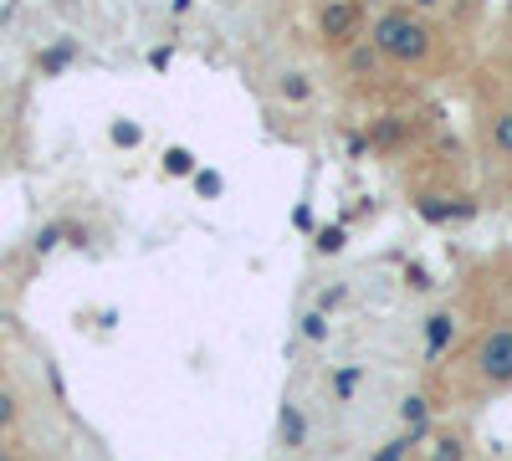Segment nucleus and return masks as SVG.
I'll use <instances>...</instances> for the list:
<instances>
[{"mask_svg":"<svg viewBox=\"0 0 512 461\" xmlns=\"http://www.w3.org/2000/svg\"><path fill=\"white\" fill-rule=\"evenodd\" d=\"M472 461H487V456H472Z\"/></svg>","mask_w":512,"mask_h":461,"instance_id":"nucleus-24","label":"nucleus"},{"mask_svg":"<svg viewBox=\"0 0 512 461\" xmlns=\"http://www.w3.org/2000/svg\"><path fill=\"white\" fill-rule=\"evenodd\" d=\"M354 390H359V369H344V374H333V395H338V400H349Z\"/></svg>","mask_w":512,"mask_h":461,"instance_id":"nucleus-18","label":"nucleus"},{"mask_svg":"<svg viewBox=\"0 0 512 461\" xmlns=\"http://www.w3.org/2000/svg\"><path fill=\"white\" fill-rule=\"evenodd\" d=\"M492 149L497 154H512V108L492 118Z\"/></svg>","mask_w":512,"mask_h":461,"instance_id":"nucleus-15","label":"nucleus"},{"mask_svg":"<svg viewBox=\"0 0 512 461\" xmlns=\"http://www.w3.org/2000/svg\"><path fill=\"white\" fill-rule=\"evenodd\" d=\"M16 426H21V395L11 385H0V441H6Z\"/></svg>","mask_w":512,"mask_h":461,"instance_id":"nucleus-10","label":"nucleus"},{"mask_svg":"<svg viewBox=\"0 0 512 461\" xmlns=\"http://www.w3.org/2000/svg\"><path fill=\"white\" fill-rule=\"evenodd\" d=\"M195 190H200V195H221V175L200 170V175H195Z\"/></svg>","mask_w":512,"mask_h":461,"instance_id":"nucleus-20","label":"nucleus"},{"mask_svg":"<svg viewBox=\"0 0 512 461\" xmlns=\"http://www.w3.org/2000/svg\"><path fill=\"white\" fill-rule=\"evenodd\" d=\"M451 339H456V313H451V308H436L431 318H425V359L446 354Z\"/></svg>","mask_w":512,"mask_h":461,"instance_id":"nucleus-3","label":"nucleus"},{"mask_svg":"<svg viewBox=\"0 0 512 461\" xmlns=\"http://www.w3.org/2000/svg\"><path fill=\"white\" fill-rule=\"evenodd\" d=\"M369 6H384V0H369Z\"/></svg>","mask_w":512,"mask_h":461,"instance_id":"nucleus-23","label":"nucleus"},{"mask_svg":"<svg viewBox=\"0 0 512 461\" xmlns=\"http://www.w3.org/2000/svg\"><path fill=\"white\" fill-rule=\"evenodd\" d=\"M415 6H420V11H431V6H441V0H415Z\"/></svg>","mask_w":512,"mask_h":461,"instance_id":"nucleus-22","label":"nucleus"},{"mask_svg":"<svg viewBox=\"0 0 512 461\" xmlns=\"http://www.w3.org/2000/svg\"><path fill=\"white\" fill-rule=\"evenodd\" d=\"M277 446L282 451H303L308 446V415L297 405H282V415H277Z\"/></svg>","mask_w":512,"mask_h":461,"instance_id":"nucleus-5","label":"nucleus"},{"mask_svg":"<svg viewBox=\"0 0 512 461\" xmlns=\"http://www.w3.org/2000/svg\"><path fill=\"white\" fill-rule=\"evenodd\" d=\"M354 21H359V6H354V0H344V6H323V16H318V26H323L328 41H349Z\"/></svg>","mask_w":512,"mask_h":461,"instance_id":"nucleus-6","label":"nucleus"},{"mask_svg":"<svg viewBox=\"0 0 512 461\" xmlns=\"http://www.w3.org/2000/svg\"><path fill=\"white\" fill-rule=\"evenodd\" d=\"M400 421H405V431H431V400H425L420 390H410L400 400Z\"/></svg>","mask_w":512,"mask_h":461,"instance_id":"nucleus-8","label":"nucleus"},{"mask_svg":"<svg viewBox=\"0 0 512 461\" xmlns=\"http://www.w3.org/2000/svg\"><path fill=\"white\" fill-rule=\"evenodd\" d=\"M57 246H67V226H62V221H52V226H41V231L31 236V251H36V257H52Z\"/></svg>","mask_w":512,"mask_h":461,"instance_id":"nucleus-11","label":"nucleus"},{"mask_svg":"<svg viewBox=\"0 0 512 461\" xmlns=\"http://www.w3.org/2000/svg\"><path fill=\"white\" fill-rule=\"evenodd\" d=\"M472 369L482 374L487 390H512V323H492L477 349H472Z\"/></svg>","mask_w":512,"mask_h":461,"instance_id":"nucleus-2","label":"nucleus"},{"mask_svg":"<svg viewBox=\"0 0 512 461\" xmlns=\"http://www.w3.org/2000/svg\"><path fill=\"white\" fill-rule=\"evenodd\" d=\"M303 339H308V344H323V339H328V313H318V308L303 313Z\"/></svg>","mask_w":512,"mask_h":461,"instance_id":"nucleus-16","label":"nucleus"},{"mask_svg":"<svg viewBox=\"0 0 512 461\" xmlns=\"http://www.w3.org/2000/svg\"><path fill=\"white\" fill-rule=\"evenodd\" d=\"M108 139H113L118 149H139V144H144V129H139V123H128V118H113V123H108Z\"/></svg>","mask_w":512,"mask_h":461,"instance_id":"nucleus-12","label":"nucleus"},{"mask_svg":"<svg viewBox=\"0 0 512 461\" xmlns=\"http://www.w3.org/2000/svg\"><path fill=\"white\" fill-rule=\"evenodd\" d=\"M349 303V287H328L323 292V303H318V313H328V308H344Z\"/></svg>","mask_w":512,"mask_h":461,"instance_id":"nucleus-19","label":"nucleus"},{"mask_svg":"<svg viewBox=\"0 0 512 461\" xmlns=\"http://www.w3.org/2000/svg\"><path fill=\"white\" fill-rule=\"evenodd\" d=\"M164 175H180V180L185 175H200L195 170V154L190 149H164Z\"/></svg>","mask_w":512,"mask_h":461,"instance_id":"nucleus-13","label":"nucleus"},{"mask_svg":"<svg viewBox=\"0 0 512 461\" xmlns=\"http://www.w3.org/2000/svg\"><path fill=\"white\" fill-rule=\"evenodd\" d=\"M0 461H21V446L6 436V441H0Z\"/></svg>","mask_w":512,"mask_h":461,"instance_id":"nucleus-21","label":"nucleus"},{"mask_svg":"<svg viewBox=\"0 0 512 461\" xmlns=\"http://www.w3.org/2000/svg\"><path fill=\"white\" fill-rule=\"evenodd\" d=\"M72 57H77V47H72V41H62V47H52V52H41V62H36V67L47 72V77H57V72H62V67L72 62Z\"/></svg>","mask_w":512,"mask_h":461,"instance_id":"nucleus-14","label":"nucleus"},{"mask_svg":"<svg viewBox=\"0 0 512 461\" xmlns=\"http://www.w3.org/2000/svg\"><path fill=\"white\" fill-rule=\"evenodd\" d=\"M425 461H472V436L466 431H431V451Z\"/></svg>","mask_w":512,"mask_h":461,"instance_id":"nucleus-4","label":"nucleus"},{"mask_svg":"<svg viewBox=\"0 0 512 461\" xmlns=\"http://www.w3.org/2000/svg\"><path fill=\"white\" fill-rule=\"evenodd\" d=\"M425 441H431V431H400L395 441H384V446H379L369 461H410V456H415Z\"/></svg>","mask_w":512,"mask_h":461,"instance_id":"nucleus-7","label":"nucleus"},{"mask_svg":"<svg viewBox=\"0 0 512 461\" xmlns=\"http://www.w3.org/2000/svg\"><path fill=\"white\" fill-rule=\"evenodd\" d=\"M277 93H282L287 103H308V98H313V77H308V72H282V77H277Z\"/></svg>","mask_w":512,"mask_h":461,"instance_id":"nucleus-9","label":"nucleus"},{"mask_svg":"<svg viewBox=\"0 0 512 461\" xmlns=\"http://www.w3.org/2000/svg\"><path fill=\"white\" fill-rule=\"evenodd\" d=\"M344 246H349L344 226H328V231H318V251H323V257H333V251H344Z\"/></svg>","mask_w":512,"mask_h":461,"instance_id":"nucleus-17","label":"nucleus"},{"mask_svg":"<svg viewBox=\"0 0 512 461\" xmlns=\"http://www.w3.org/2000/svg\"><path fill=\"white\" fill-rule=\"evenodd\" d=\"M369 47L384 52V57H395V62H420L425 52H431V31H425V21L410 16V11H384L374 21Z\"/></svg>","mask_w":512,"mask_h":461,"instance_id":"nucleus-1","label":"nucleus"}]
</instances>
